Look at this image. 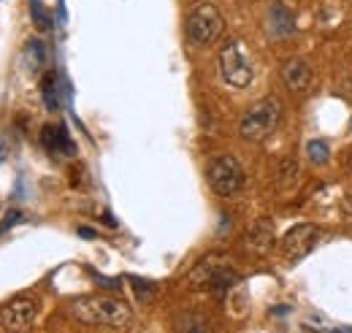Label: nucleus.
Masks as SVG:
<instances>
[{
	"label": "nucleus",
	"instance_id": "obj_1",
	"mask_svg": "<svg viewBox=\"0 0 352 333\" xmlns=\"http://www.w3.org/2000/svg\"><path fill=\"white\" fill-rule=\"evenodd\" d=\"M71 312L85 325H103V328H128L133 323L131 306L120 298L109 295H82L71 303Z\"/></svg>",
	"mask_w": 352,
	"mask_h": 333
},
{
	"label": "nucleus",
	"instance_id": "obj_2",
	"mask_svg": "<svg viewBox=\"0 0 352 333\" xmlns=\"http://www.w3.org/2000/svg\"><path fill=\"white\" fill-rule=\"evenodd\" d=\"M282 122V103L279 98H263L258 103H252L244 117L239 120V136L250 144H261L268 136H274V130Z\"/></svg>",
	"mask_w": 352,
	"mask_h": 333
},
{
	"label": "nucleus",
	"instance_id": "obj_3",
	"mask_svg": "<svg viewBox=\"0 0 352 333\" xmlns=\"http://www.w3.org/2000/svg\"><path fill=\"white\" fill-rule=\"evenodd\" d=\"M222 25L225 22H222V14L217 11V6L209 3V0H198L187 11V25H184L187 41L192 46H209V43H214L220 39Z\"/></svg>",
	"mask_w": 352,
	"mask_h": 333
},
{
	"label": "nucleus",
	"instance_id": "obj_4",
	"mask_svg": "<svg viewBox=\"0 0 352 333\" xmlns=\"http://www.w3.org/2000/svg\"><path fill=\"white\" fill-rule=\"evenodd\" d=\"M187 282H190V288H204V290H212V292H225L239 282V271L230 268L222 257L212 255V257H204V260L190 271Z\"/></svg>",
	"mask_w": 352,
	"mask_h": 333
},
{
	"label": "nucleus",
	"instance_id": "obj_5",
	"mask_svg": "<svg viewBox=\"0 0 352 333\" xmlns=\"http://www.w3.org/2000/svg\"><path fill=\"white\" fill-rule=\"evenodd\" d=\"M220 74L225 84H230L236 89H244L252 84L255 68H252V60L247 57L244 46L239 41H228L220 49Z\"/></svg>",
	"mask_w": 352,
	"mask_h": 333
},
{
	"label": "nucleus",
	"instance_id": "obj_6",
	"mask_svg": "<svg viewBox=\"0 0 352 333\" xmlns=\"http://www.w3.org/2000/svg\"><path fill=\"white\" fill-rule=\"evenodd\" d=\"M206 176H209L212 190L217 195H222V198H233L244 187V168H241V163L236 158H230V155L214 158L209 163V168H206Z\"/></svg>",
	"mask_w": 352,
	"mask_h": 333
},
{
	"label": "nucleus",
	"instance_id": "obj_7",
	"mask_svg": "<svg viewBox=\"0 0 352 333\" xmlns=\"http://www.w3.org/2000/svg\"><path fill=\"white\" fill-rule=\"evenodd\" d=\"M38 317V298L16 295L0 309V333H28Z\"/></svg>",
	"mask_w": 352,
	"mask_h": 333
},
{
	"label": "nucleus",
	"instance_id": "obj_8",
	"mask_svg": "<svg viewBox=\"0 0 352 333\" xmlns=\"http://www.w3.org/2000/svg\"><path fill=\"white\" fill-rule=\"evenodd\" d=\"M317 241H320V230L314 225H296L282 239V252L290 260H301V257H307L309 252L317 247Z\"/></svg>",
	"mask_w": 352,
	"mask_h": 333
},
{
	"label": "nucleus",
	"instance_id": "obj_9",
	"mask_svg": "<svg viewBox=\"0 0 352 333\" xmlns=\"http://www.w3.org/2000/svg\"><path fill=\"white\" fill-rule=\"evenodd\" d=\"M311 79H314V74L301 57H290L282 65V82L290 92H307L311 87Z\"/></svg>",
	"mask_w": 352,
	"mask_h": 333
},
{
	"label": "nucleus",
	"instance_id": "obj_10",
	"mask_svg": "<svg viewBox=\"0 0 352 333\" xmlns=\"http://www.w3.org/2000/svg\"><path fill=\"white\" fill-rule=\"evenodd\" d=\"M268 33L274 39H287L296 33V22H293V14L282 6V3H274L271 11H268Z\"/></svg>",
	"mask_w": 352,
	"mask_h": 333
},
{
	"label": "nucleus",
	"instance_id": "obj_11",
	"mask_svg": "<svg viewBox=\"0 0 352 333\" xmlns=\"http://www.w3.org/2000/svg\"><path fill=\"white\" fill-rule=\"evenodd\" d=\"M41 144L49 152H60V155H74V144L65 133L63 125H46L41 130Z\"/></svg>",
	"mask_w": 352,
	"mask_h": 333
},
{
	"label": "nucleus",
	"instance_id": "obj_12",
	"mask_svg": "<svg viewBox=\"0 0 352 333\" xmlns=\"http://www.w3.org/2000/svg\"><path fill=\"white\" fill-rule=\"evenodd\" d=\"M22 65H25V71H28L30 76L41 74V68L46 65V46H44V41L30 39V41L25 43V49H22Z\"/></svg>",
	"mask_w": 352,
	"mask_h": 333
},
{
	"label": "nucleus",
	"instance_id": "obj_13",
	"mask_svg": "<svg viewBox=\"0 0 352 333\" xmlns=\"http://www.w3.org/2000/svg\"><path fill=\"white\" fill-rule=\"evenodd\" d=\"M247 244L255 252L271 250V244H274V228H271V222H265V219L255 222V225L250 228V233H247Z\"/></svg>",
	"mask_w": 352,
	"mask_h": 333
},
{
	"label": "nucleus",
	"instance_id": "obj_14",
	"mask_svg": "<svg viewBox=\"0 0 352 333\" xmlns=\"http://www.w3.org/2000/svg\"><path fill=\"white\" fill-rule=\"evenodd\" d=\"M179 333H212V328H209V320H206V317L190 312V314H182V320H179Z\"/></svg>",
	"mask_w": 352,
	"mask_h": 333
},
{
	"label": "nucleus",
	"instance_id": "obj_15",
	"mask_svg": "<svg viewBox=\"0 0 352 333\" xmlns=\"http://www.w3.org/2000/svg\"><path fill=\"white\" fill-rule=\"evenodd\" d=\"M41 95H44V103L49 111H54V109L60 106V98H57V76H54V74H44Z\"/></svg>",
	"mask_w": 352,
	"mask_h": 333
},
{
	"label": "nucleus",
	"instance_id": "obj_16",
	"mask_svg": "<svg viewBox=\"0 0 352 333\" xmlns=\"http://www.w3.org/2000/svg\"><path fill=\"white\" fill-rule=\"evenodd\" d=\"M307 158L311 166H325L331 158V147L325 141H309L307 144Z\"/></svg>",
	"mask_w": 352,
	"mask_h": 333
},
{
	"label": "nucleus",
	"instance_id": "obj_17",
	"mask_svg": "<svg viewBox=\"0 0 352 333\" xmlns=\"http://www.w3.org/2000/svg\"><path fill=\"white\" fill-rule=\"evenodd\" d=\"M279 173H282V176H279V184H282V187H287L290 182H296V179H298V163H293V160H285Z\"/></svg>",
	"mask_w": 352,
	"mask_h": 333
},
{
	"label": "nucleus",
	"instance_id": "obj_18",
	"mask_svg": "<svg viewBox=\"0 0 352 333\" xmlns=\"http://www.w3.org/2000/svg\"><path fill=\"white\" fill-rule=\"evenodd\" d=\"M30 8H33V19H36V28H38V30H46L52 19H49V14L44 11V6H41L38 0H30Z\"/></svg>",
	"mask_w": 352,
	"mask_h": 333
},
{
	"label": "nucleus",
	"instance_id": "obj_19",
	"mask_svg": "<svg viewBox=\"0 0 352 333\" xmlns=\"http://www.w3.org/2000/svg\"><path fill=\"white\" fill-rule=\"evenodd\" d=\"M347 211L352 214V193H350V198H347Z\"/></svg>",
	"mask_w": 352,
	"mask_h": 333
},
{
	"label": "nucleus",
	"instance_id": "obj_20",
	"mask_svg": "<svg viewBox=\"0 0 352 333\" xmlns=\"http://www.w3.org/2000/svg\"><path fill=\"white\" fill-rule=\"evenodd\" d=\"M347 166H350V171H352V149H350V155H347Z\"/></svg>",
	"mask_w": 352,
	"mask_h": 333
}]
</instances>
